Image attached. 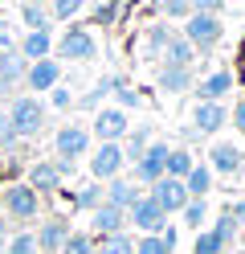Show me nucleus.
Segmentation results:
<instances>
[{"mask_svg":"<svg viewBox=\"0 0 245 254\" xmlns=\"http://www.w3.org/2000/svg\"><path fill=\"white\" fill-rule=\"evenodd\" d=\"M4 111H8V123H12L16 139L41 135V127H45V119H49V107H45L41 94H16V99H12Z\"/></svg>","mask_w":245,"mask_h":254,"instance_id":"1","label":"nucleus"},{"mask_svg":"<svg viewBox=\"0 0 245 254\" xmlns=\"http://www.w3.org/2000/svg\"><path fill=\"white\" fill-rule=\"evenodd\" d=\"M0 213H4L12 226H33L41 217V197L33 193L25 181H12L0 189Z\"/></svg>","mask_w":245,"mask_h":254,"instance_id":"2","label":"nucleus"},{"mask_svg":"<svg viewBox=\"0 0 245 254\" xmlns=\"http://www.w3.org/2000/svg\"><path fill=\"white\" fill-rule=\"evenodd\" d=\"M180 37H188L196 54H212L225 37V21L212 17V12H192V17H184V33Z\"/></svg>","mask_w":245,"mask_h":254,"instance_id":"3","label":"nucleus"},{"mask_svg":"<svg viewBox=\"0 0 245 254\" xmlns=\"http://www.w3.org/2000/svg\"><path fill=\"white\" fill-rule=\"evenodd\" d=\"M53 58L57 62H90V58H98V41L86 25H70L53 41Z\"/></svg>","mask_w":245,"mask_h":254,"instance_id":"4","label":"nucleus"},{"mask_svg":"<svg viewBox=\"0 0 245 254\" xmlns=\"http://www.w3.org/2000/svg\"><path fill=\"white\" fill-rule=\"evenodd\" d=\"M168 152H172V144H147V152L139 156V164L131 168V181H139V185H147L151 189L155 181H163L168 177Z\"/></svg>","mask_w":245,"mask_h":254,"instance_id":"5","label":"nucleus"},{"mask_svg":"<svg viewBox=\"0 0 245 254\" xmlns=\"http://www.w3.org/2000/svg\"><path fill=\"white\" fill-rule=\"evenodd\" d=\"M123 168H127V160H123V144H114V139H102L94 152H90V177L94 181H114V177H123Z\"/></svg>","mask_w":245,"mask_h":254,"instance_id":"6","label":"nucleus"},{"mask_svg":"<svg viewBox=\"0 0 245 254\" xmlns=\"http://www.w3.org/2000/svg\"><path fill=\"white\" fill-rule=\"evenodd\" d=\"M57 82H65V74H61V62L49 54L41 62H29V70H25V90L29 94H49Z\"/></svg>","mask_w":245,"mask_h":254,"instance_id":"7","label":"nucleus"},{"mask_svg":"<svg viewBox=\"0 0 245 254\" xmlns=\"http://www.w3.org/2000/svg\"><path fill=\"white\" fill-rule=\"evenodd\" d=\"M33 238H37V250H41V254H61L65 238H70V221H65L61 213L37 217V230H33Z\"/></svg>","mask_w":245,"mask_h":254,"instance_id":"8","label":"nucleus"},{"mask_svg":"<svg viewBox=\"0 0 245 254\" xmlns=\"http://www.w3.org/2000/svg\"><path fill=\"white\" fill-rule=\"evenodd\" d=\"M90 148V131L82 123H61L57 135H53V156H61V160H82Z\"/></svg>","mask_w":245,"mask_h":254,"instance_id":"9","label":"nucleus"},{"mask_svg":"<svg viewBox=\"0 0 245 254\" xmlns=\"http://www.w3.org/2000/svg\"><path fill=\"white\" fill-rule=\"evenodd\" d=\"M127 226H135L139 234H159L163 226H168V213L151 201V193H143V197L127 209Z\"/></svg>","mask_w":245,"mask_h":254,"instance_id":"10","label":"nucleus"},{"mask_svg":"<svg viewBox=\"0 0 245 254\" xmlns=\"http://www.w3.org/2000/svg\"><path fill=\"white\" fill-rule=\"evenodd\" d=\"M233 86H237L233 70H208L204 78H196L192 90H196V103H225Z\"/></svg>","mask_w":245,"mask_h":254,"instance_id":"11","label":"nucleus"},{"mask_svg":"<svg viewBox=\"0 0 245 254\" xmlns=\"http://www.w3.org/2000/svg\"><path fill=\"white\" fill-rule=\"evenodd\" d=\"M131 131V119L123 107H98L94 111V135L98 139H114V144H123Z\"/></svg>","mask_w":245,"mask_h":254,"instance_id":"12","label":"nucleus"},{"mask_svg":"<svg viewBox=\"0 0 245 254\" xmlns=\"http://www.w3.org/2000/svg\"><path fill=\"white\" fill-rule=\"evenodd\" d=\"M147 193H151V201L159 205L163 213H180V209H184V205L192 201V197H188V189H184V181H176V177L155 181L151 189H147Z\"/></svg>","mask_w":245,"mask_h":254,"instance_id":"13","label":"nucleus"},{"mask_svg":"<svg viewBox=\"0 0 245 254\" xmlns=\"http://www.w3.org/2000/svg\"><path fill=\"white\" fill-rule=\"evenodd\" d=\"M208 168L212 177H237L245 168V152L237 144H208Z\"/></svg>","mask_w":245,"mask_h":254,"instance_id":"14","label":"nucleus"},{"mask_svg":"<svg viewBox=\"0 0 245 254\" xmlns=\"http://www.w3.org/2000/svg\"><path fill=\"white\" fill-rule=\"evenodd\" d=\"M119 230H127V209H119L110 201L90 209V238H106V234H119Z\"/></svg>","mask_w":245,"mask_h":254,"instance_id":"15","label":"nucleus"},{"mask_svg":"<svg viewBox=\"0 0 245 254\" xmlns=\"http://www.w3.org/2000/svg\"><path fill=\"white\" fill-rule=\"evenodd\" d=\"M225 123H229V107L225 103H196L192 107V127L200 135H217Z\"/></svg>","mask_w":245,"mask_h":254,"instance_id":"16","label":"nucleus"},{"mask_svg":"<svg viewBox=\"0 0 245 254\" xmlns=\"http://www.w3.org/2000/svg\"><path fill=\"white\" fill-rule=\"evenodd\" d=\"M25 185H29L33 193H37V197H53L57 189H61V172L53 168V160H37V164L29 168Z\"/></svg>","mask_w":245,"mask_h":254,"instance_id":"17","label":"nucleus"},{"mask_svg":"<svg viewBox=\"0 0 245 254\" xmlns=\"http://www.w3.org/2000/svg\"><path fill=\"white\" fill-rule=\"evenodd\" d=\"M155 86H159L163 94H188V90L196 86V74H192V66H159Z\"/></svg>","mask_w":245,"mask_h":254,"instance_id":"18","label":"nucleus"},{"mask_svg":"<svg viewBox=\"0 0 245 254\" xmlns=\"http://www.w3.org/2000/svg\"><path fill=\"white\" fill-rule=\"evenodd\" d=\"M102 193H106L110 205H119V209H131V205L143 197V189H139V181H131V172H127V177L106 181V185H102Z\"/></svg>","mask_w":245,"mask_h":254,"instance_id":"19","label":"nucleus"},{"mask_svg":"<svg viewBox=\"0 0 245 254\" xmlns=\"http://www.w3.org/2000/svg\"><path fill=\"white\" fill-rule=\"evenodd\" d=\"M16 50H21V58H25V62H41V58H49V54H53V29H37V33H25Z\"/></svg>","mask_w":245,"mask_h":254,"instance_id":"20","label":"nucleus"},{"mask_svg":"<svg viewBox=\"0 0 245 254\" xmlns=\"http://www.w3.org/2000/svg\"><path fill=\"white\" fill-rule=\"evenodd\" d=\"M172 37H176V33H172V25L163 21V17L151 21V25L143 29V37H139V41H143V54H147V58H159V54H163V45H168Z\"/></svg>","mask_w":245,"mask_h":254,"instance_id":"21","label":"nucleus"},{"mask_svg":"<svg viewBox=\"0 0 245 254\" xmlns=\"http://www.w3.org/2000/svg\"><path fill=\"white\" fill-rule=\"evenodd\" d=\"M25 70H29V62L21 58V50H0V78H4V82H12L21 90L25 86Z\"/></svg>","mask_w":245,"mask_h":254,"instance_id":"22","label":"nucleus"},{"mask_svg":"<svg viewBox=\"0 0 245 254\" xmlns=\"http://www.w3.org/2000/svg\"><path fill=\"white\" fill-rule=\"evenodd\" d=\"M159 62H163V66H192V62H196V50H192V41H188V37H180V33H176L168 45H163Z\"/></svg>","mask_w":245,"mask_h":254,"instance_id":"23","label":"nucleus"},{"mask_svg":"<svg viewBox=\"0 0 245 254\" xmlns=\"http://www.w3.org/2000/svg\"><path fill=\"white\" fill-rule=\"evenodd\" d=\"M94 254H135V238H131L127 230L106 234V238H94Z\"/></svg>","mask_w":245,"mask_h":254,"instance_id":"24","label":"nucleus"},{"mask_svg":"<svg viewBox=\"0 0 245 254\" xmlns=\"http://www.w3.org/2000/svg\"><path fill=\"white\" fill-rule=\"evenodd\" d=\"M184 189H188V197H208L212 193V168L208 164H192V172L184 177Z\"/></svg>","mask_w":245,"mask_h":254,"instance_id":"25","label":"nucleus"},{"mask_svg":"<svg viewBox=\"0 0 245 254\" xmlns=\"http://www.w3.org/2000/svg\"><path fill=\"white\" fill-rule=\"evenodd\" d=\"M21 25H25V33H37V29H53V17L41 4H21Z\"/></svg>","mask_w":245,"mask_h":254,"instance_id":"26","label":"nucleus"},{"mask_svg":"<svg viewBox=\"0 0 245 254\" xmlns=\"http://www.w3.org/2000/svg\"><path fill=\"white\" fill-rule=\"evenodd\" d=\"M192 148H184V144H176L172 152H168V177H176V181H184L188 172H192Z\"/></svg>","mask_w":245,"mask_h":254,"instance_id":"27","label":"nucleus"},{"mask_svg":"<svg viewBox=\"0 0 245 254\" xmlns=\"http://www.w3.org/2000/svg\"><path fill=\"white\" fill-rule=\"evenodd\" d=\"M102 201H106V193H102V181H90V185H82V189H78V197H74V205H78L82 213L98 209Z\"/></svg>","mask_w":245,"mask_h":254,"instance_id":"28","label":"nucleus"},{"mask_svg":"<svg viewBox=\"0 0 245 254\" xmlns=\"http://www.w3.org/2000/svg\"><path fill=\"white\" fill-rule=\"evenodd\" d=\"M110 86H114V78H98V82L78 99V111H98V107H102V99L110 94Z\"/></svg>","mask_w":245,"mask_h":254,"instance_id":"29","label":"nucleus"},{"mask_svg":"<svg viewBox=\"0 0 245 254\" xmlns=\"http://www.w3.org/2000/svg\"><path fill=\"white\" fill-rule=\"evenodd\" d=\"M180 213H184V226L188 230H204V221H208V197H192Z\"/></svg>","mask_w":245,"mask_h":254,"instance_id":"30","label":"nucleus"},{"mask_svg":"<svg viewBox=\"0 0 245 254\" xmlns=\"http://www.w3.org/2000/svg\"><path fill=\"white\" fill-rule=\"evenodd\" d=\"M4 254H41L33 230H16V234H8V238H4Z\"/></svg>","mask_w":245,"mask_h":254,"instance_id":"31","label":"nucleus"},{"mask_svg":"<svg viewBox=\"0 0 245 254\" xmlns=\"http://www.w3.org/2000/svg\"><path fill=\"white\" fill-rule=\"evenodd\" d=\"M212 234H217V238H221V242H225V250H229V246H233V242H241V226H237V221H233V217H229L225 209L217 213V221H212Z\"/></svg>","mask_w":245,"mask_h":254,"instance_id":"32","label":"nucleus"},{"mask_svg":"<svg viewBox=\"0 0 245 254\" xmlns=\"http://www.w3.org/2000/svg\"><path fill=\"white\" fill-rule=\"evenodd\" d=\"M110 94H114V99H119L114 107H123V111H135V107L143 103V94H139L135 86H127V78H114V86H110Z\"/></svg>","mask_w":245,"mask_h":254,"instance_id":"33","label":"nucleus"},{"mask_svg":"<svg viewBox=\"0 0 245 254\" xmlns=\"http://www.w3.org/2000/svg\"><path fill=\"white\" fill-rule=\"evenodd\" d=\"M135 254H176L159 234H139L135 238Z\"/></svg>","mask_w":245,"mask_h":254,"instance_id":"34","label":"nucleus"},{"mask_svg":"<svg viewBox=\"0 0 245 254\" xmlns=\"http://www.w3.org/2000/svg\"><path fill=\"white\" fill-rule=\"evenodd\" d=\"M82 8H86V0H53V4H49V17L53 21H74Z\"/></svg>","mask_w":245,"mask_h":254,"instance_id":"35","label":"nucleus"},{"mask_svg":"<svg viewBox=\"0 0 245 254\" xmlns=\"http://www.w3.org/2000/svg\"><path fill=\"white\" fill-rule=\"evenodd\" d=\"M192 254H225V242L212 230H200V234H196V242H192Z\"/></svg>","mask_w":245,"mask_h":254,"instance_id":"36","label":"nucleus"},{"mask_svg":"<svg viewBox=\"0 0 245 254\" xmlns=\"http://www.w3.org/2000/svg\"><path fill=\"white\" fill-rule=\"evenodd\" d=\"M61 254H94V238H90V234H78V230H70V238H65Z\"/></svg>","mask_w":245,"mask_h":254,"instance_id":"37","label":"nucleus"},{"mask_svg":"<svg viewBox=\"0 0 245 254\" xmlns=\"http://www.w3.org/2000/svg\"><path fill=\"white\" fill-rule=\"evenodd\" d=\"M49 111H57V115H61V111H70L74 107V94H70V86H65V82H57L53 90H49V103H45Z\"/></svg>","mask_w":245,"mask_h":254,"instance_id":"38","label":"nucleus"},{"mask_svg":"<svg viewBox=\"0 0 245 254\" xmlns=\"http://www.w3.org/2000/svg\"><path fill=\"white\" fill-rule=\"evenodd\" d=\"M155 12H159L163 21H172V17H192V4H188V0H163Z\"/></svg>","mask_w":245,"mask_h":254,"instance_id":"39","label":"nucleus"},{"mask_svg":"<svg viewBox=\"0 0 245 254\" xmlns=\"http://www.w3.org/2000/svg\"><path fill=\"white\" fill-rule=\"evenodd\" d=\"M0 148H16V131L8 123V111H0Z\"/></svg>","mask_w":245,"mask_h":254,"instance_id":"40","label":"nucleus"},{"mask_svg":"<svg viewBox=\"0 0 245 254\" xmlns=\"http://www.w3.org/2000/svg\"><path fill=\"white\" fill-rule=\"evenodd\" d=\"M192 12H212V17H221L225 12V0H188Z\"/></svg>","mask_w":245,"mask_h":254,"instance_id":"41","label":"nucleus"},{"mask_svg":"<svg viewBox=\"0 0 245 254\" xmlns=\"http://www.w3.org/2000/svg\"><path fill=\"white\" fill-rule=\"evenodd\" d=\"M221 209H225V213H229V217H233V221H237V226L245 230V201H225V205H221Z\"/></svg>","mask_w":245,"mask_h":254,"instance_id":"42","label":"nucleus"},{"mask_svg":"<svg viewBox=\"0 0 245 254\" xmlns=\"http://www.w3.org/2000/svg\"><path fill=\"white\" fill-rule=\"evenodd\" d=\"M229 123H233V127H237V131L245 135V94H241V99H237V107H233V111H229Z\"/></svg>","mask_w":245,"mask_h":254,"instance_id":"43","label":"nucleus"},{"mask_svg":"<svg viewBox=\"0 0 245 254\" xmlns=\"http://www.w3.org/2000/svg\"><path fill=\"white\" fill-rule=\"evenodd\" d=\"M53 168L61 172V177H78V160H61V156H53Z\"/></svg>","mask_w":245,"mask_h":254,"instance_id":"44","label":"nucleus"},{"mask_svg":"<svg viewBox=\"0 0 245 254\" xmlns=\"http://www.w3.org/2000/svg\"><path fill=\"white\" fill-rule=\"evenodd\" d=\"M0 50H16V37H12L8 21H0Z\"/></svg>","mask_w":245,"mask_h":254,"instance_id":"45","label":"nucleus"},{"mask_svg":"<svg viewBox=\"0 0 245 254\" xmlns=\"http://www.w3.org/2000/svg\"><path fill=\"white\" fill-rule=\"evenodd\" d=\"M196 139H200V131H196L192 123H188V127H180V144H184V148H188V144H196Z\"/></svg>","mask_w":245,"mask_h":254,"instance_id":"46","label":"nucleus"},{"mask_svg":"<svg viewBox=\"0 0 245 254\" xmlns=\"http://www.w3.org/2000/svg\"><path fill=\"white\" fill-rule=\"evenodd\" d=\"M12 99H16V86H12V82H4V78H0V103L8 107Z\"/></svg>","mask_w":245,"mask_h":254,"instance_id":"47","label":"nucleus"},{"mask_svg":"<svg viewBox=\"0 0 245 254\" xmlns=\"http://www.w3.org/2000/svg\"><path fill=\"white\" fill-rule=\"evenodd\" d=\"M8 230H12V221H8L4 213H0V246H4V238H8Z\"/></svg>","mask_w":245,"mask_h":254,"instance_id":"48","label":"nucleus"},{"mask_svg":"<svg viewBox=\"0 0 245 254\" xmlns=\"http://www.w3.org/2000/svg\"><path fill=\"white\" fill-rule=\"evenodd\" d=\"M25 4H41V8H49V4H53V0H25Z\"/></svg>","mask_w":245,"mask_h":254,"instance_id":"49","label":"nucleus"},{"mask_svg":"<svg viewBox=\"0 0 245 254\" xmlns=\"http://www.w3.org/2000/svg\"><path fill=\"white\" fill-rule=\"evenodd\" d=\"M159 4H163V0H151V12H155V8H159Z\"/></svg>","mask_w":245,"mask_h":254,"instance_id":"50","label":"nucleus"},{"mask_svg":"<svg viewBox=\"0 0 245 254\" xmlns=\"http://www.w3.org/2000/svg\"><path fill=\"white\" fill-rule=\"evenodd\" d=\"M241 242H245V230H241Z\"/></svg>","mask_w":245,"mask_h":254,"instance_id":"51","label":"nucleus"}]
</instances>
